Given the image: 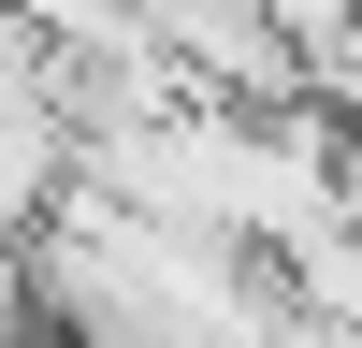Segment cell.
I'll return each instance as SVG.
<instances>
[{
  "label": "cell",
  "mask_w": 362,
  "mask_h": 348,
  "mask_svg": "<svg viewBox=\"0 0 362 348\" xmlns=\"http://www.w3.org/2000/svg\"><path fill=\"white\" fill-rule=\"evenodd\" d=\"M58 174H73V131H58L44 73H0V247L58 203Z\"/></svg>",
  "instance_id": "cell-1"
}]
</instances>
